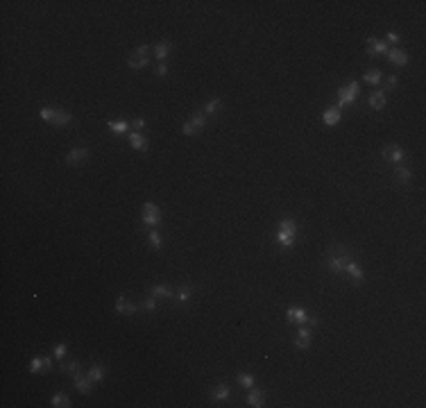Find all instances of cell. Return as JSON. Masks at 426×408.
<instances>
[{
  "mask_svg": "<svg viewBox=\"0 0 426 408\" xmlns=\"http://www.w3.org/2000/svg\"><path fill=\"white\" fill-rule=\"evenodd\" d=\"M388 59L392 61L394 66H408V55L404 53V50H399V48L388 50Z\"/></svg>",
  "mask_w": 426,
  "mask_h": 408,
  "instance_id": "22",
  "label": "cell"
},
{
  "mask_svg": "<svg viewBox=\"0 0 426 408\" xmlns=\"http://www.w3.org/2000/svg\"><path fill=\"white\" fill-rule=\"evenodd\" d=\"M295 236H297V224L293 218H283L281 224H279V234H277V243L281 247H293L295 245Z\"/></svg>",
  "mask_w": 426,
  "mask_h": 408,
  "instance_id": "2",
  "label": "cell"
},
{
  "mask_svg": "<svg viewBox=\"0 0 426 408\" xmlns=\"http://www.w3.org/2000/svg\"><path fill=\"white\" fill-rule=\"evenodd\" d=\"M39 116L43 120H48V123H53V125L57 127H66L73 123V116L66 109H55V107H43L39 111Z\"/></svg>",
  "mask_w": 426,
  "mask_h": 408,
  "instance_id": "3",
  "label": "cell"
},
{
  "mask_svg": "<svg viewBox=\"0 0 426 408\" xmlns=\"http://www.w3.org/2000/svg\"><path fill=\"white\" fill-rule=\"evenodd\" d=\"M145 118H134V120H130V127L134 130V132H141V130H145Z\"/></svg>",
  "mask_w": 426,
  "mask_h": 408,
  "instance_id": "37",
  "label": "cell"
},
{
  "mask_svg": "<svg viewBox=\"0 0 426 408\" xmlns=\"http://www.w3.org/2000/svg\"><path fill=\"white\" fill-rule=\"evenodd\" d=\"M352 259H354V254H352V250H349L347 245L333 243V245H329L327 252H324V268L329 272H333V275H340V272H345V265Z\"/></svg>",
  "mask_w": 426,
  "mask_h": 408,
  "instance_id": "1",
  "label": "cell"
},
{
  "mask_svg": "<svg viewBox=\"0 0 426 408\" xmlns=\"http://www.w3.org/2000/svg\"><path fill=\"white\" fill-rule=\"evenodd\" d=\"M306 317H308V311L302 309V306H290V309H286V320H288V322L304 324Z\"/></svg>",
  "mask_w": 426,
  "mask_h": 408,
  "instance_id": "13",
  "label": "cell"
},
{
  "mask_svg": "<svg viewBox=\"0 0 426 408\" xmlns=\"http://www.w3.org/2000/svg\"><path fill=\"white\" fill-rule=\"evenodd\" d=\"M358 93H361V86H358V82H349L347 86H340L338 89V109H342V107L347 105H354L356 98H358Z\"/></svg>",
  "mask_w": 426,
  "mask_h": 408,
  "instance_id": "4",
  "label": "cell"
},
{
  "mask_svg": "<svg viewBox=\"0 0 426 408\" xmlns=\"http://www.w3.org/2000/svg\"><path fill=\"white\" fill-rule=\"evenodd\" d=\"M86 159H89V148L77 145V148H73V150L66 154V164H68V166H77V164H82V161H86Z\"/></svg>",
  "mask_w": 426,
  "mask_h": 408,
  "instance_id": "8",
  "label": "cell"
},
{
  "mask_svg": "<svg viewBox=\"0 0 426 408\" xmlns=\"http://www.w3.org/2000/svg\"><path fill=\"white\" fill-rule=\"evenodd\" d=\"M306 324L313 329V327H317V324H320V317H317V315H308L306 317Z\"/></svg>",
  "mask_w": 426,
  "mask_h": 408,
  "instance_id": "42",
  "label": "cell"
},
{
  "mask_svg": "<svg viewBox=\"0 0 426 408\" xmlns=\"http://www.w3.org/2000/svg\"><path fill=\"white\" fill-rule=\"evenodd\" d=\"M141 306H143L145 311H154V309H157V297H154V295H148V297L143 299V304H141Z\"/></svg>",
  "mask_w": 426,
  "mask_h": 408,
  "instance_id": "36",
  "label": "cell"
},
{
  "mask_svg": "<svg viewBox=\"0 0 426 408\" xmlns=\"http://www.w3.org/2000/svg\"><path fill=\"white\" fill-rule=\"evenodd\" d=\"M394 179H397L399 184H408V182L413 179V172H410V168H406V166L397 164V168H394Z\"/></svg>",
  "mask_w": 426,
  "mask_h": 408,
  "instance_id": "25",
  "label": "cell"
},
{
  "mask_svg": "<svg viewBox=\"0 0 426 408\" xmlns=\"http://www.w3.org/2000/svg\"><path fill=\"white\" fill-rule=\"evenodd\" d=\"M73 383H75V390H77L79 395H89L91 392V379L84 374V372H77V374L73 376Z\"/></svg>",
  "mask_w": 426,
  "mask_h": 408,
  "instance_id": "14",
  "label": "cell"
},
{
  "mask_svg": "<svg viewBox=\"0 0 426 408\" xmlns=\"http://www.w3.org/2000/svg\"><path fill=\"white\" fill-rule=\"evenodd\" d=\"M365 43H367V55H372V57L374 55H388V50H390L386 41L376 39V37H370Z\"/></svg>",
  "mask_w": 426,
  "mask_h": 408,
  "instance_id": "10",
  "label": "cell"
},
{
  "mask_svg": "<svg viewBox=\"0 0 426 408\" xmlns=\"http://www.w3.org/2000/svg\"><path fill=\"white\" fill-rule=\"evenodd\" d=\"M166 73H168V66H166L164 61H159L157 68H154V75H157V77H164Z\"/></svg>",
  "mask_w": 426,
  "mask_h": 408,
  "instance_id": "40",
  "label": "cell"
},
{
  "mask_svg": "<svg viewBox=\"0 0 426 408\" xmlns=\"http://www.w3.org/2000/svg\"><path fill=\"white\" fill-rule=\"evenodd\" d=\"M190 125L195 127L197 134H200L204 127H206V116H204L202 111H195V113H193V118H190Z\"/></svg>",
  "mask_w": 426,
  "mask_h": 408,
  "instance_id": "32",
  "label": "cell"
},
{
  "mask_svg": "<svg viewBox=\"0 0 426 408\" xmlns=\"http://www.w3.org/2000/svg\"><path fill=\"white\" fill-rule=\"evenodd\" d=\"M66 349H68V347H66V342H57V345L53 347V352H55V356H57V358H64Z\"/></svg>",
  "mask_w": 426,
  "mask_h": 408,
  "instance_id": "38",
  "label": "cell"
},
{
  "mask_svg": "<svg viewBox=\"0 0 426 408\" xmlns=\"http://www.w3.org/2000/svg\"><path fill=\"white\" fill-rule=\"evenodd\" d=\"M345 272L352 277V283H354V286H363V283H365V272H363V268L356 263V261H349V263L345 265Z\"/></svg>",
  "mask_w": 426,
  "mask_h": 408,
  "instance_id": "9",
  "label": "cell"
},
{
  "mask_svg": "<svg viewBox=\"0 0 426 408\" xmlns=\"http://www.w3.org/2000/svg\"><path fill=\"white\" fill-rule=\"evenodd\" d=\"M363 79H365L367 84H381L383 73H381V68H367V71L363 73Z\"/></svg>",
  "mask_w": 426,
  "mask_h": 408,
  "instance_id": "28",
  "label": "cell"
},
{
  "mask_svg": "<svg viewBox=\"0 0 426 408\" xmlns=\"http://www.w3.org/2000/svg\"><path fill=\"white\" fill-rule=\"evenodd\" d=\"M247 404L252 408H261L263 404H265V390H261V388H249V392H247Z\"/></svg>",
  "mask_w": 426,
  "mask_h": 408,
  "instance_id": "16",
  "label": "cell"
},
{
  "mask_svg": "<svg viewBox=\"0 0 426 408\" xmlns=\"http://www.w3.org/2000/svg\"><path fill=\"white\" fill-rule=\"evenodd\" d=\"M53 368V361H50V356H34L32 361H30V372L32 374H39V372H43V370Z\"/></svg>",
  "mask_w": 426,
  "mask_h": 408,
  "instance_id": "15",
  "label": "cell"
},
{
  "mask_svg": "<svg viewBox=\"0 0 426 408\" xmlns=\"http://www.w3.org/2000/svg\"><path fill=\"white\" fill-rule=\"evenodd\" d=\"M50 404H53L55 408H68L71 406V397L66 395V392H55L53 399H50Z\"/></svg>",
  "mask_w": 426,
  "mask_h": 408,
  "instance_id": "29",
  "label": "cell"
},
{
  "mask_svg": "<svg viewBox=\"0 0 426 408\" xmlns=\"http://www.w3.org/2000/svg\"><path fill=\"white\" fill-rule=\"evenodd\" d=\"M150 295H154L157 299H175V290L166 283H154L150 288Z\"/></svg>",
  "mask_w": 426,
  "mask_h": 408,
  "instance_id": "17",
  "label": "cell"
},
{
  "mask_svg": "<svg viewBox=\"0 0 426 408\" xmlns=\"http://www.w3.org/2000/svg\"><path fill=\"white\" fill-rule=\"evenodd\" d=\"M182 134H184V136H195V134H197V130H195L193 125H190V120L182 125Z\"/></svg>",
  "mask_w": 426,
  "mask_h": 408,
  "instance_id": "39",
  "label": "cell"
},
{
  "mask_svg": "<svg viewBox=\"0 0 426 408\" xmlns=\"http://www.w3.org/2000/svg\"><path fill=\"white\" fill-rule=\"evenodd\" d=\"M116 311H118L120 315H134L138 311V304L130 302L125 295H118V299H116Z\"/></svg>",
  "mask_w": 426,
  "mask_h": 408,
  "instance_id": "12",
  "label": "cell"
},
{
  "mask_svg": "<svg viewBox=\"0 0 426 408\" xmlns=\"http://www.w3.org/2000/svg\"><path fill=\"white\" fill-rule=\"evenodd\" d=\"M61 372H64V374H68V376H75L77 372H82V363H79V361L64 363V365H61Z\"/></svg>",
  "mask_w": 426,
  "mask_h": 408,
  "instance_id": "31",
  "label": "cell"
},
{
  "mask_svg": "<svg viewBox=\"0 0 426 408\" xmlns=\"http://www.w3.org/2000/svg\"><path fill=\"white\" fill-rule=\"evenodd\" d=\"M386 39H388L386 43H399V39H401V37H399V34H397V32H388V37H386Z\"/></svg>",
  "mask_w": 426,
  "mask_h": 408,
  "instance_id": "41",
  "label": "cell"
},
{
  "mask_svg": "<svg viewBox=\"0 0 426 408\" xmlns=\"http://www.w3.org/2000/svg\"><path fill=\"white\" fill-rule=\"evenodd\" d=\"M367 105L372 107V109H383V107H386V93H383V91L370 93V98H367Z\"/></svg>",
  "mask_w": 426,
  "mask_h": 408,
  "instance_id": "26",
  "label": "cell"
},
{
  "mask_svg": "<svg viewBox=\"0 0 426 408\" xmlns=\"http://www.w3.org/2000/svg\"><path fill=\"white\" fill-rule=\"evenodd\" d=\"M86 376H89L93 383H98V381H102V379L107 376V368H105V365H100V363H95V365H91V368H89Z\"/></svg>",
  "mask_w": 426,
  "mask_h": 408,
  "instance_id": "23",
  "label": "cell"
},
{
  "mask_svg": "<svg viewBox=\"0 0 426 408\" xmlns=\"http://www.w3.org/2000/svg\"><path fill=\"white\" fill-rule=\"evenodd\" d=\"M397 86H399V77H397V75H390V77H386V86H383V93L394 91Z\"/></svg>",
  "mask_w": 426,
  "mask_h": 408,
  "instance_id": "35",
  "label": "cell"
},
{
  "mask_svg": "<svg viewBox=\"0 0 426 408\" xmlns=\"http://www.w3.org/2000/svg\"><path fill=\"white\" fill-rule=\"evenodd\" d=\"M127 138H130V145L134 148V150H138V152H148V138L143 136L141 132H130L127 134Z\"/></svg>",
  "mask_w": 426,
  "mask_h": 408,
  "instance_id": "19",
  "label": "cell"
},
{
  "mask_svg": "<svg viewBox=\"0 0 426 408\" xmlns=\"http://www.w3.org/2000/svg\"><path fill=\"white\" fill-rule=\"evenodd\" d=\"M229 397H231V388L227 383H216V386L211 388V399H213V402H224V399H229Z\"/></svg>",
  "mask_w": 426,
  "mask_h": 408,
  "instance_id": "18",
  "label": "cell"
},
{
  "mask_svg": "<svg viewBox=\"0 0 426 408\" xmlns=\"http://www.w3.org/2000/svg\"><path fill=\"white\" fill-rule=\"evenodd\" d=\"M381 157L386 159V161H390V164H401L404 161V157H406V152L401 150V145L397 143H388L381 148Z\"/></svg>",
  "mask_w": 426,
  "mask_h": 408,
  "instance_id": "6",
  "label": "cell"
},
{
  "mask_svg": "<svg viewBox=\"0 0 426 408\" xmlns=\"http://www.w3.org/2000/svg\"><path fill=\"white\" fill-rule=\"evenodd\" d=\"M220 109H222V98H213V100H209V102L202 107V113H204V116H216Z\"/></svg>",
  "mask_w": 426,
  "mask_h": 408,
  "instance_id": "27",
  "label": "cell"
},
{
  "mask_svg": "<svg viewBox=\"0 0 426 408\" xmlns=\"http://www.w3.org/2000/svg\"><path fill=\"white\" fill-rule=\"evenodd\" d=\"M107 125H109V130H111L113 134H125V132H130L131 130L127 120H109Z\"/></svg>",
  "mask_w": 426,
  "mask_h": 408,
  "instance_id": "30",
  "label": "cell"
},
{
  "mask_svg": "<svg viewBox=\"0 0 426 408\" xmlns=\"http://www.w3.org/2000/svg\"><path fill=\"white\" fill-rule=\"evenodd\" d=\"M148 55H150V46H138L134 53L130 55V59H127V64H130V68H134V71H141V68H145L148 64H150V59H148Z\"/></svg>",
  "mask_w": 426,
  "mask_h": 408,
  "instance_id": "5",
  "label": "cell"
},
{
  "mask_svg": "<svg viewBox=\"0 0 426 408\" xmlns=\"http://www.w3.org/2000/svg\"><path fill=\"white\" fill-rule=\"evenodd\" d=\"M340 118H342V109H338V107H329V109H324V113H322V120H324L329 127L338 125Z\"/></svg>",
  "mask_w": 426,
  "mask_h": 408,
  "instance_id": "20",
  "label": "cell"
},
{
  "mask_svg": "<svg viewBox=\"0 0 426 408\" xmlns=\"http://www.w3.org/2000/svg\"><path fill=\"white\" fill-rule=\"evenodd\" d=\"M236 381H238V386H243V388H252L254 386V374H249V372H241V374L236 376Z\"/></svg>",
  "mask_w": 426,
  "mask_h": 408,
  "instance_id": "33",
  "label": "cell"
},
{
  "mask_svg": "<svg viewBox=\"0 0 426 408\" xmlns=\"http://www.w3.org/2000/svg\"><path fill=\"white\" fill-rule=\"evenodd\" d=\"M148 238H150V245L154 250H161V247H164V238H161V234H159L157 229H152L150 234H148Z\"/></svg>",
  "mask_w": 426,
  "mask_h": 408,
  "instance_id": "34",
  "label": "cell"
},
{
  "mask_svg": "<svg viewBox=\"0 0 426 408\" xmlns=\"http://www.w3.org/2000/svg\"><path fill=\"white\" fill-rule=\"evenodd\" d=\"M159 220H161V211L154 202H145L143 204V224L148 227H157Z\"/></svg>",
  "mask_w": 426,
  "mask_h": 408,
  "instance_id": "7",
  "label": "cell"
},
{
  "mask_svg": "<svg viewBox=\"0 0 426 408\" xmlns=\"http://www.w3.org/2000/svg\"><path fill=\"white\" fill-rule=\"evenodd\" d=\"M193 293H195V290H193V283H190V281L182 283V286L177 288V293H175V302L186 304V302L190 299V297H193Z\"/></svg>",
  "mask_w": 426,
  "mask_h": 408,
  "instance_id": "21",
  "label": "cell"
},
{
  "mask_svg": "<svg viewBox=\"0 0 426 408\" xmlns=\"http://www.w3.org/2000/svg\"><path fill=\"white\" fill-rule=\"evenodd\" d=\"M311 338H313V331H311V327H302V329H297V336H295V347L297 349H308L311 347Z\"/></svg>",
  "mask_w": 426,
  "mask_h": 408,
  "instance_id": "11",
  "label": "cell"
},
{
  "mask_svg": "<svg viewBox=\"0 0 426 408\" xmlns=\"http://www.w3.org/2000/svg\"><path fill=\"white\" fill-rule=\"evenodd\" d=\"M170 50H172V43L168 39H164V41H159L157 46H154V55H157V59L159 61H164L168 55H170Z\"/></svg>",
  "mask_w": 426,
  "mask_h": 408,
  "instance_id": "24",
  "label": "cell"
}]
</instances>
